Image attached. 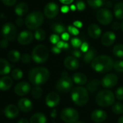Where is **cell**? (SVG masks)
<instances>
[{"mask_svg":"<svg viewBox=\"0 0 123 123\" xmlns=\"http://www.w3.org/2000/svg\"><path fill=\"white\" fill-rule=\"evenodd\" d=\"M114 63L112 58L108 55H101L92 61L91 68L98 73H107L114 68Z\"/></svg>","mask_w":123,"mask_h":123,"instance_id":"cell-1","label":"cell"},{"mask_svg":"<svg viewBox=\"0 0 123 123\" xmlns=\"http://www.w3.org/2000/svg\"><path fill=\"white\" fill-rule=\"evenodd\" d=\"M50 77L49 70L44 67H36L31 69L28 74V78L33 85L39 86L45 84Z\"/></svg>","mask_w":123,"mask_h":123,"instance_id":"cell-2","label":"cell"},{"mask_svg":"<svg viewBox=\"0 0 123 123\" xmlns=\"http://www.w3.org/2000/svg\"><path fill=\"white\" fill-rule=\"evenodd\" d=\"M71 99L72 102L78 106H83L88 102V90L82 86L74 88L71 92Z\"/></svg>","mask_w":123,"mask_h":123,"instance_id":"cell-3","label":"cell"},{"mask_svg":"<svg viewBox=\"0 0 123 123\" xmlns=\"http://www.w3.org/2000/svg\"><path fill=\"white\" fill-rule=\"evenodd\" d=\"M115 101V96L112 92L104 89L99 92L96 96V102L98 105L102 107H107L112 105Z\"/></svg>","mask_w":123,"mask_h":123,"instance_id":"cell-4","label":"cell"},{"mask_svg":"<svg viewBox=\"0 0 123 123\" xmlns=\"http://www.w3.org/2000/svg\"><path fill=\"white\" fill-rule=\"evenodd\" d=\"M43 22V15L41 12L35 11L30 13L25 19V26L30 30H37Z\"/></svg>","mask_w":123,"mask_h":123,"instance_id":"cell-5","label":"cell"},{"mask_svg":"<svg viewBox=\"0 0 123 123\" xmlns=\"http://www.w3.org/2000/svg\"><path fill=\"white\" fill-rule=\"evenodd\" d=\"M32 58L36 63H45L49 58L48 48L43 45L36 46L32 52Z\"/></svg>","mask_w":123,"mask_h":123,"instance_id":"cell-6","label":"cell"},{"mask_svg":"<svg viewBox=\"0 0 123 123\" xmlns=\"http://www.w3.org/2000/svg\"><path fill=\"white\" fill-rule=\"evenodd\" d=\"M72 80L67 75V73L63 72L61 78L56 84V89L61 93H67L72 88Z\"/></svg>","mask_w":123,"mask_h":123,"instance_id":"cell-7","label":"cell"},{"mask_svg":"<svg viewBox=\"0 0 123 123\" xmlns=\"http://www.w3.org/2000/svg\"><path fill=\"white\" fill-rule=\"evenodd\" d=\"M1 33L4 38L7 39L8 41H13L17 37V28L12 23L7 22L2 27Z\"/></svg>","mask_w":123,"mask_h":123,"instance_id":"cell-8","label":"cell"},{"mask_svg":"<svg viewBox=\"0 0 123 123\" xmlns=\"http://www.w3.org/2000/svg\"><path fill=\"white\" fill-rule=\"evenodd\" d=\"M79 117L77 110L72 108H65L61 112V118L66 123H75Z\"/></svg>","mask_w":123,"mask_h":123,"instance_id":"cell-9","label":"cell"},{"mask_svg":"<svg viewBox=\"0 0 123 123\" xmlns=\"http://www.w3.org/2000/svg\"><path fill=\"white\" fill-rule=\"evenodd\" d=\"M96 19L100 24L103 25H107L112 22L113 19V16L112 12L108 9L104 8L99 9L97 12Z\"/></svg>","mask_w":123,"mask_h":123,"instance_id":"cell-10","label":"cell"},{"mask_svg":"<svg viewBox=\"0 0 123 123\" xmlns=\"http://www.w3.org/2000/svg\"><path fill=\"white\" fill-rule=\"evenodd\" d=\"M59 11L58 5L54 2H50L47 4L43 9L44 15L49 19H53L58 14Z\"/></svg>","mask_w":123,"mask_h":123,"instance_id":"cell-11","label":"cell"},{"mask_svg":"<svg viewBox=\"0 0 123 123\" xmlns=\"http://www.w3.org/2000/svg\"><path fill=\"white\" fill-rule=\"evenodd\" d=\"M118 81L117 76L114 74H109L106 75L101 80V84L103 87L106 89H110L114 87Z\"/></svg>","mask_w":123,"mask_h":123,"instance_id":"cell-12","label":"cell"},{"mask_svg":"<svg viewBox=\"0 0 123 123\" xmlns=\"http://www.w3.org/2000/svg\"><path fill=\"white\" fill-rule=\"evenodd\" d=\"M33 33L28 30H24L21 32L17 37L18 43L23 45L30 44L33 41Z\"/></svg>","mask_w":123,"mask_h":123,"instance_id":"cell-13","label":"cell"},{"mask_svg":"<svg viewBox=\"0 0 123 123\" xmlns=\"http://www.w3.org/2000/svg\"><path fill=\"white\" fill-rule=\"evenodd\" d=\"M30 90V85L26 81L18 83L14 87V92L18 96H25L29 93Z\"/></svg>","mask_w":123,"mask_h":123,"instance_id":"cell-14","label":"cell"},{"mask_svg":"<svg viewBox=\"0 0 123 123\" xmlns=\"http://www.w3.org/2000/svg\"><path fill=\"white\" fill-rule=\"evenodd\" d=\"M60 102V97L56 92H50L46 97V104L48 107L53 108L57 107Z\"/></svg>","mask_w":123,"mask_h":123,"instance_id":"cell-15","label":"cell"},{"mask_svg":"<svg viewBox=\"0 0 123 123\" xmlns=\"http://www.w3.org/2000/svg\"><path fill=\"white\" fill-rule=\"evenodd\" d=\"M64 65L65 68L69 70L75 71L79 67V61L77 58L74 56H68L64 61Z\"/></svg>","mask_w":123,"mask_h":123,"instance_id":"cell-16","label":"cell"},{"mask_svg":"<svg viewBox=\"0 0 123 123\" xmlns=\"http://www.w3.org/2000/svg\"><path fill=\"white\" fill-rule=\"evenodd\" d=\"M91 120L96 123H101L106 120L107 117V113L101 110H96L91 115Z\"/></svg>","mask_w":123,"mask_h":123,"instance_id":"cell-17","label":"cell"},{"mask_svg":"<svg viewBox=\"0 0 123 123\" xmlns=\"http://www.w3.org/2000/svg\"><path fill=\"white\" fill-rule=\"evenodd\" d=\"M4 113L7 118L14 119L19 115V108L14 105H9L5 107Z\"/></svg>","mask_w":123,"mask_h":123,"instance_id":"cell-18","label":"cell"},{"mask_svg":"<svg viewBox=\"0 0 123 123\" xmlns=\"http://www.w3.org/2000/svg\"><path fill=\"white\" fill-rule=\"evenodd\" d=\"M116 40V35L113 32H106L101 37V43L105 46H110L114 44Z\"/></svg>","mask_w":123,"mask_h":123,"instance_id":"cell-19","label":"cell"},{"mask_svg":"<svg viewBox=\"0 0 123 123\" xmlns=\"http://www.w3.org/2000/svg\"><path fill=\"white\" fill-rule=\"evenodd\" d=\"M18 108L23 112H28L33 108V104L31 101L27 98H22L19 100L17 104Z\"/></svg>","mask_w":123,"mask_h":123,"instance_id":"cell-20","label":"cell"},{"mask_svg":"<svg viewBox=\"0 0 123 123\" xmlns=\"http://www.w3.org/2000/svg\"><path fill=\"white\" fill-rule=\"evenodd\" d=\"M88 35L94 39H98L101 35V30L96 24H91L88 28Z\"/></svg>","mask_w":123,"mask_h":123,"instance_id":"cell-21","label":"cell"},{"mask_svg":"<svg viewBox=\"0 0 123 123\" xmlns=\"http://www.w3.org/2000/svg\"><path fill=\"white\" fill-rule=\"evenodd\" d=\"M13 84V81L11 77L5 76L0 78V90L7 91L9 90Z\"/></svg>","mask_w":123,"mask_h":123,"instance_id":"cell-22","label":"cell"},{"mask_svg":"<svg viewBox=\"0 0 123 123\" xmlns=\"http://www.w3.org/2000/svg\"><path fill=\"white\" fill-rule=\"evenodd\" d=\"M72 80L76 84L82 86L87 83L88 79H87V76L84 74L80 73V72H77L73 74Z\"/></svg>","mask_w":123,"mask_h":123,"instance_id":"cell-23","label":"cell"},{"mask_svg":"<svg viewBox=\"0 0 123 123\" xmlns=\"http://www.w3.org/2000/svg\"><path fill=\"white\" fill-rule=\"evenodd\" d=\"M11 71V66L9 62L3 58H0V75L8 74Z\"/></svg>","mask_w":123,"mask_h":123,"instance_id":"cell-24","label":"cell"},{"mask_svg":"<svg viewBox=\"0 0 123 123\" xmlns=\"http://www.w3.org/2000/svg\"><path fill=\"white\" fill-rule=\"evenodd\" d=\"M28 12V6L27 4H25L24 2H21V3L18 4L14 8V12L19 17H22V16L25 15Z\"/></svg>","mask_w":123,"mask_h":123,"instance_id":"cell-25","label":"cell"},{"mask_svg":"<svg viewBox=\"0 0 123 123\" xmlns=\"http://www.w3.org/2000/svg\"><path fill=\"white\" fill-rule=\"evenodd\" d=\"M46 117L42 113L34 114L30 120V123H46Z\"/></svg>","mask_w":123,"mask_h":123,"instance_id":"cell-26","label":"cell"},{"mask_svg":"<svg viewBox=\"0 0 123 123\" xmlns=\"http://www.w3.org/2000/svg\"><path fill=\"white\" fill-rule=\"evenodd\" d=\"M100 84H101V82H100L99 80L94 79V80H92V81H89L88 83V84L86 86V89L89 92L94 93V92H95L99 89Z\"/></svg>","mask_w":123,"mask_h":123,"instance_id":"cell-27","label":"cell"},{"mask_svg":"<svg viewBox=\"0 0 123 123\" xmlns=\"http://www.w3.org/2000/svg\"><path fill=\"white\" fill-rule=\"evenodd\" d=\"M114 14L118 19H123V2H118L114 7Z\"/></svg>","mask_w":123,"mask_h":123,"instance_id":"cell-28","label":"cell"},{"mask_svg":"<svg viewBox=\"0 0 123 123\" xmlns=\"http://www.w3.org/2000/svg\"><path fill=\"white\" fill-rule=\"evenodd\" d=\"M96 50L94 49V48H89L87 52H86L85 55H84V57H83V59H84V61L86 63H91L92 62V61L96 58Z\"/></svg>","mask_w":123,"mask_h":123,"instance_id":"cell-29","label":"cell"},{"mask_svg":"<svg viewBox=\"0 0 123 123\" xmlns=\"http://www.w3.org/2000/svg\"><path fill=\"white\" fill-rule=\"evenodd\" d=\"M8 58L13 63H17L21 59V55L19 51L16 50H12L8 53Z\"/></svg>","mask_w":123,"mask_h":123,"instance_id":"cell-30","label":"cell"},{"mask_svg":"<svg viewBox=\"0 0 123 123\" xmlns=\"http://www.w3.org/2000/svg\"><path fill=\"white\" fill-rule=\"evenodd\" d=\"M34 37H35V38L37 40H38V41H43V40H45V38L46 37V33L44 31V30H43L41 28H38L35 31Z\"/></svg>","mask_w":123,"mask_h":123,"instance_id":"cell-31","label":"cell"},{"mask_svg":"<svg viewBox=\"0 0 123 123\" xmlns=\"http://www.w3.org/2000/svg\"><path fill=\"white\" fill-rule=\"evenodd\" d=\"M87 1L91 7L96 9L102 6L105 4L106 0H87Z\"/></svg>","mask_w":123,"mask_h":123,"instance_id":"cell-32","label":"cell"},{"mask_svg":"<svg viewBox=\"0 0 123 123\" xmlns=\"http://www.w3.org/2000/svg\"><path fill=\"white\" fill-rule=\"evenodd\" d=\"M113 53L119 58H123V45L117 44L113 48Z\"/></svg>","mask_w":123,"mask_h":123,"instance_id":"cell-33","label":"cell"},{"mask_svg":"<svg viewBox=\"0 0 123 123\" xmlns=\"http://www.w3.org/2000/svg\"><path fill=\"white\" fill-rule=\"evenodd\" d=\"M112 110L115 114L121 115L123 113V104L121 102H116L112 105Z\"/></svg>","mask_w":123,"mask_h":123,"instance_id":"cell-34","label":"cell"},{"mask_svg":"<svg viewBox=\"0 0 123 123\" xmlns=\"http://www.w3.org/2000/svg\"><path fill=\"white\" fill-rule=\"evenodd\" d=\"M52 30L57 34H62L65 32V27L60 23H54L52 25Z\"/></svg>","mask_w":123,"mask_h":123,"instance_id":"cell-35","label":"cell"},{"mask_svg":"<svg viewBox=\"0 0 123 123\" xmlns=\"http://www.w3.org/2000/svg\"><path fill=\"white\" fill-rule=\"evenodd\" d=\"M43 94V91L41 87L38 86H36L34 88H33L31 91V95L34 99H39Z\"/></svg>","mask_w":123,"mask_h":123,"instance_id":"cell-36","label":"cell"},{"mask_svg":"<svg viewBox=\"0 0 123 123\" xmlns=\"http://www.w3.org/2000/svg\"><path fill=\"white\" fill-rule=\"evenodd\" d=\"M12 77L14 79V80H20L22 78L23 76V73L22 71L19 69V68H15L14 70H12V73H11Z\"/></svg>","mask_w":123,"mask_h":123,"instance_id":"cell-37","label":"cell"},{"mask_svg":"<svg viewBox=\"0 0 123 123\" xmlns=\"http://www.w3.org/2000/svg\"><path fill=\"white\" fill-rule=\"evenodd\" d=\"M114 68L117 72H123V61L119 60L114 63Z\"/></svg>","mask_w":123,"mask_h":123,"instance_id":"cell-38","label":"cell"},{"mask_svg":"<svg viewBox=\"0 0 123 123\" xmlns=\"http://www.w3.org/2000/svg\"><path fill=\"white\" fill-rule=\"evenodd\" d=\"M83 43L81 42V40L79 39V38H77V37H75V38H72L71 40V45L75 48H78L80 47H81Z\"/></svg>","mask_w":123,"mask_h":123,"instance_id":"cell-39","label":"cell"},{"mask_svg":"<svg viewBox=\"0 0 123 123\" xmlns=\"http://www.w3.org/2000/svg\"><path fill=\"white\" fill-rule=\"evenodd\" d=\"M115 97L119 100H123V86L119 87L115 92Z\"/></svg>","mask_w":123,"mask_h":123,"instance_id":"cell-40","label":"cell"},{"mask_svg":"<svg viewBox=\"0 0 123 123\" xmlns=\"http://www.w3.org/2000/svg\"><path fill=\"white\" fill-rule=\"evenodd\" d=\"M30 60H31V57L28 53H25V54L22 55V56H21V61L24 63H30Z\"/></svg>","mask_w":123,"mask_h":123,"instance_id":"cell-41","label":"cell"},{"mask_svg":"<svg viewBox=\"0 0 123 123\" xmlns=\"http://www.w3.org/2000/svg\"><path fill=\"white\" fill-rule=\"evenodd\" d=\"M68 31L70 34H72L73 35H78L79 34L78 29L75 26H69L68 27Z\"/></svg>","mask_w":123,"mask_h":123,"instance_id":"cell-42","label":"cell"},{"mask_svg":"<svg viewBox=\"0 0 123 123\" xmlns=\"http://www.w3.org/2000/svg\"><path fill=\"white\" fill-rule=\"evenodd\" d=\"M58 48H59L60 49H68L69 48V44L66 42H64V41H59L57 43V44L56 45Z\"/></svg>","mask_w":123,"mask_h":123,"instance_id":"cell-43","label":"cell"},{"mask_svg":"<svg viewBox=\"0 0 123 123\" xmlns=\"http://www.w3.org/2000/svg\"><path fill=\"white\" fill-rule=\"evenodd\" d=\"M76 8L78 11H83L86 8V4L83 1H78L76 4Z\"/></svg>","mask_w":123,"mask_h":123,"instance_id":"cell-44","label":"cell"},{"mask_svg":"<svg viewBox=\"0 0 123 123\" xmlns=\"http://www.w3.org/2000/svg\"><path fill=\"white\" fill-rule=\"evenodd\" d=\"M50 41L53 44H57L58 42H59V37L57 35H51L50 37Z\"/></svg>","mask_w":123,"mask_h":123,"instance_id":"cell-45","label":"cell"},{"mask_svg":"<svg viewBox=\"0 0 123 123\" xmlns=\"http://www.w3.org/2000/svg\"><path fill=\"white\" fill-rule=\"evenodd\" d=\"M2 3L4 4H5L6 6H12L13 5L15 4L17 0H1Z\"/></svg>","mask_w":123,"mask_h":123,"instance_id":"cell-46","label":"cell"},{"mask_svg":"<svg viewBox=\"0 0 123 123\" xmlns=\"http://www.w3.org/2000/svg\"><path fill=\"white\" fill-rule=\"evenodd\" d=\"M72 53L73 56H74V57H75V58H80V57H81V55H82L81 51H80V50H78V49H75V50H73L72 51Z\"/></svg>","mask_w":123,"mask_h":123,"instance_id":"cell-47","label":"cell"},{"mask_svg":"<svg viewBox=\"0 0 123 123\" xmlns=\"http://www.w3.org/2000/svg\"><path fill=\"white\" fill-rule=\"evenodd\" d=\"M9 42L7 39L4 38L3 40H1L0 41V47L2 48H6L7 46H8V44H9Z\"/></svg>","mask_w":123,"mask_h":123,"instance_id":"cell-48","label":"cell"},{"mask_svg":"<svg viewBox=\"0 0 123 123\" xmlns=\"http://www.w3.org/2000/svg\"><path fill=\"white\" fill-rule=\"evenodd\" d=\"M80 48H81V51L82 52H85V53L87 52L88 50V49H89L88 44L87 43H83V44H82Z\"/></svg>","mask_w":123,"mask_h":123,"instance_id":"cell-49","label":"cell"},{"mask_svg":"<svg viewBox=\"0 0 123 123\" xmlns=\"http://www.w3.org/2000/svg\"><path fill=\"white\" fill-rule=\"evenodd\" d=\"M112 28L115 30H119L120 28H121V25L118 22H114L112 23Z\"/></svg>","mask_w":123,"mask_h":123,"instance_id":"cell-50","label":"cell"},{"mask_svg":"<svg viewBox=\"0 0 123 123\" xmlns=\"http://www.w3.org/2000/svg\"><path fill=\"white\" fill-rule=\"evenodd\" d=\"M51 50H52V52H53L54 53H55V54H59V53H60V52H61V49H60L59 48H58L57 45L52 47Z\"/></svg>","mask_w":123,"mask_h":123,"instance_id":"cell-51","label":"cell"},{"mask_svg":"<svg viewBox=\"0 0 123 123\" xmlns=\"http://www.w3.org/2000/svg\"><path fill=\"white\" fill-rule=\"evenodd\" d=\"M24 22H25L23 21V19H22L21 17H19L17 19V20H16V24H17V25L19 26V27L22 26V25H23Z\"/></svg>","mask_w":123,"mask_h":123,"instance_id":"cell-52","label":"cell"},{"mask_svg":"<svg viewBox=\"0 0 123 123\" xmlns=\"http://www.w3.org/2000/svg\"><path fill=\"white\" fill-rule=\"evenodd\" d=\"M69 38H70V35H69L68 33H67V32H64V33H62V39L63 40L67 41V40H69Z\"/></svg>","mask_w":123,"mask_h":123,"instance_id":"cell-53","label":"cell"},{"mask_svg":"<svg viewBox=\"0 0 123 123\" xmlns=\"http://www.w3.org/2000/svg\"><path fill=\"white\" fill-rule=\"evenodd\" d=\"M70 9L69 6L65 5V6H63L61 8V12H62V13H67V12L70 11Z\"/></svg>","mask_w":123,"mask_h":123,"instance_id":"cell-54","label":"cell"},{"mask_svg":"<svg viewBox=\"0 0 123 123\" xmlns=\"http://www.w3.org/2000/svg\"><path fill=\"white\" fill-rule=\"evenodd\" d=\"M73 25L75 27H76L77 28H80V27H82L83 24H82V22L80 21H75V22H74Z\"/></svg>","mask_w":123,"mask_h":123,"instance_id":"cell-55","label":"cell"},{"mask_svg":"<svg viewBox=\"0 0 123 123\" xmlns=\"http://www.w3.org/2000/svg\"><path fill=\"white\" fill-rule=\"evenodd\" d=\"M74 0H59V1L62 3V4H65V5H68V4H70L72 1H73Z\"/></svg>","mask_w":123,"mask_h":123,"instance_id":"cell-56","label":"cell"},{"mask_svg":"<svg viewBox=\"0 0 123 123\" xmlns=\"http://www.w3.org/2000/svg\"><path fill=\"white\" fill-rule=\"evenodd\" d=\"M17 123H29V121H28V119H26V118H22V119H20Z\"/></svg>","mask_w":123,"mask_h":123,"instance_id":"cell-57","label":"cell"},{"mask_svg":"<svg viewBox=\"0 0 123 123\" xmlns=\"http://www.w3.org/2000/svg\"><path fill=\"white\" fill-rule=\"evenodd\" d=\"M104 4H105V5H106V6H107V7H108V8L112 7V3L110 1H106Z\"/></svg>","mask_w":123,"mask_h":123,"instance_id":"cell-58","label":"cell"},{"mask_svg":"<svg viewBox=\"0 0 123 123\" xmlns=\"http://www.w3.org/2000/svg\"><path fill=\"white\" fill-rule=\"evenodd\" d=\"M70 10H72V11H75L77 8H76V5H71L70 6Z\"/></svg>","mask_w":123,"mask_h":123,"instance_id":"cell-59","label":"cell"},{"mask_svg":"<svg viewBox=\"0 0 123 123\" xmlns=\"http://www.w3.org/2000/svg\"><path fill=\"white\" fill-rule=\"evenodd\" d=\"M117 123H123V116H121V117L119 118Z\"/></svg>","mask_w":123,"mask_h":123,"instance_id":"cell-60","label":"cell"},{"mask_svg":"<svg viewBox=\"0 0 123 123\" xmlns=\"http://www.w3.org/2000/svg\"><path fill=\"white\" fill-rule=\"evenodd\" d=\"M75 123H85L84 122H82V121H77Z\"/></svg>","mask_w":123,"mask_h":123,"instance_id":"cell-61","label":"cell"},{"mask_svg":"<svg viewBox=\"0 0 123 123\" xmlns=\"http://www.w3.org/2000/svg\"><path fill=\"white\" fill-rule=\"evenodd\" d=\"M121 28H122V30H123V22H122V24H121Z\"/></svg>","mask_w":123,"mask_h":123,"instance_id":"cell-62","label":"cell"},{"mask_svg":"<svg viewBox=\"0 0 123 123\" xmlns=\"http://www.w3.org/2000/svg\"><path fill=\"white\" fill-rule=\"evenodd\" d=\"M114 1H119V0H114Z\"/></svg>","mask_w":123,"mask_h":123,"instance_id":"cell-63","label":"cell"}]
</instances>
